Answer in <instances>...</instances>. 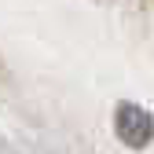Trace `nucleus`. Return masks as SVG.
<instances>
[{
  "mask_svg": "<svg viewBox=\"0 0 154 154\" xmlns=\"http://www.w3.org/2000/svg\"><path fill=\"white\" fill-rule=\"evenodd\" d=\"M114 132H118V140L125 147L143 150L154 140V118L140 103H118V110H114Z\"/></svg>",
  "mask_w": 154,
  "mask_h": 154,
  "instance_id": "obj_1",
  "label": "nucleus"
}]
</instances>
